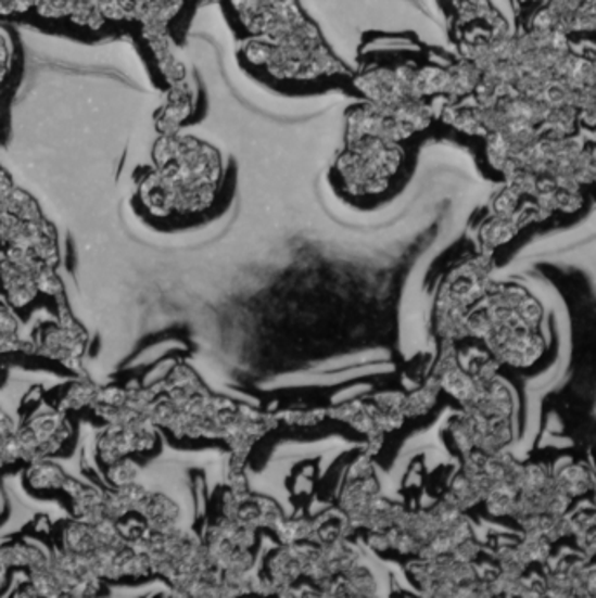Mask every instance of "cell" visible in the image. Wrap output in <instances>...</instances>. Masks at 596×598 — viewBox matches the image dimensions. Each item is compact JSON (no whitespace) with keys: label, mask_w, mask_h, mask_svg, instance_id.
<instances>
[{"label":"cell","mask_w":596,"mask_h":598,"mask_svg":"<svg viewBox=\"0 0 596 598\" xmlns=\"http://www.w3.org/2000/svg\"><path fill=\"white\" fill-rule=\"evenodd\" d=\"M39 349L49 358L72 367L85 353V333L74 321L63 319L60 323L49 325L40 332Z\"/></svg>","instance_id":"cell-1"},{"label":"cell","mask_w":596,"mask_h":598,"mask_svg":"<svg viewBox=\"0 0 596 598\" xmlns=\"http://www.w3.org/2000/svg\"><path fill=\"white\" fill-rule=\"evenodd\" d=\"M28 487L39 493H53V491H63L66 482H68V474L63 471L62 466L56 465L53 461H46V459H37V461L30 462L27 473Z\"/></svg>","instance_id":"cell-5"},{"label":"cell","mask_w":596,"mask_h":598,"mask_svg":"<svg viewBox=\"0 0 596 598\" xmlns=\"http://www.w3.org/2000/svg\"><path fill=\"white\" fill-rule=\"evenodd\" d=\"M103 545L94 523L72 522L62 531V550L66 554L89 557L94 551L102 550Z\"/></svg>","instance_id":"cell-4"},{"label":"cell","mask_w":596,"mask_h":598,"mask_svg":"<svg viewBox=\"0 0 596 598\" xmlns=\"http://www.w3.org/2000/svg\"><path fill=\"white\" fill-rule=\"evenodd\" d=\"M0 290L16 309L28 306L40 295L36 270L4 257L0 260Z\"/></svg>","instance_id":"cell-2"},{"label":"cell","mask_w":596,"mask_h":598,"mask_svg":"<svg viewBox=\"0 0 596 598\" xmlns=\"http://www.w3.org/2000/svg\"><path fill=\"white\" fill-rule=\"evenodd\" d=\"M5 557L10 568L28 569V572L39 571L49 563V557L45 551L34 545L4 546Z\"/></svg>","instance_id":"cell-6"},{"label":"cell","mask_w":596,"mask_h":598,"mask_svg":"<svg viewBox=\"0 0 596 598\" xmlns=\"http://www.w3.org/2000/svg\"><path fill=\"white\" fill-rule=\"evenodd\" d=\"M28 428H30L31 433L36 434L42 457L62 447L63 442L68 436V431H71L65 417L58 412L40 413L36 419H31Z\"/></svg>","instance_id":"cell-3"},{"label":"cell","mask_w":596,"mask_h":598,"mask_svg":"<svg viewBox=\"0 0 596 598\" xmlns=\"http://www.w3.org/2000/svg\"><path fill=\"white\" fill-rule=\"evenodd\" d=\"M558 485L569 497L581 496L592 487V474L583 466H570L561 473Z\"/></svg>","instance_id":"cell-8"},{"label":"cell","mask_w":596,"mask_h":598,"mask_svg":"<svg viewBox=\"0 0 596 598\" xmlns=\"http://www.w3.org/2000/svg\"><path fill=\"white\" fill-rule=\"evenodd\" d=\"M22 346L18 318L8 307H0V353L18 351Z\"/></svg>","instance_id":"cell-7"},{"label":"cell","mask_w":596,"mask_h":598,"mask_svg":"<svg viewBox=\"0 0 596 598\" xmlns=\"http://www.w3.org/2000/svg\"><path fill=\"white\" fill-rule=\"evenodd\" d=\"M4 511H5V501H4V497H2V493H0V519L4 517Z\"/></svg>","instance_id":"cell-10"},{"label":"cell","mask_w":596,"mask_h":598,"mask_svg":"<svg viewBox=\"0 0 596 598\" xmlns=\"http://www.w3.org/2000/svg\"><path fill=\"white\" fill-rule=\"evenodd\" d=\"M98 391L100 390L94 386L93 382H74L63 395V405H66V408H72V410L88 407V405L97 402Z\"/></svg>","instance_id":"cell-9"}]
</instances>
